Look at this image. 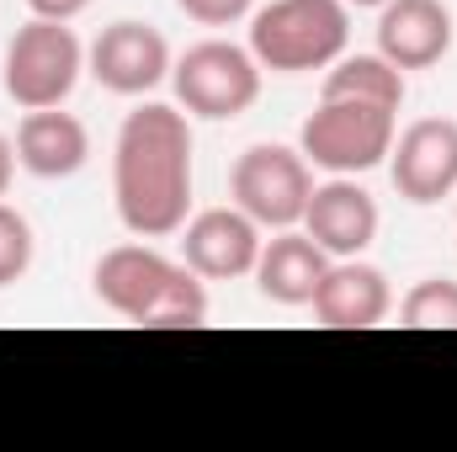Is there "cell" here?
Masks as SVG:
<instances>
[{
	"instance_id": "cell-1",
	"label": "cell",
	"mask_w": 457,
	"mask_h": 452,
	"mask_svg": "<svg viewBox=\"0 0 457 452\" xmlns=\"http://www.w3.org/2000/svg\"><path fill=\"white\" fill-rule=\"evenodd\" d=\"M117 219L138 239H170L192 213V128L181 107L144 102L122 117L112 149Z\"/></svg>"
},
{
	"instance_id": "cell-2",
	"label": "cell",
	"mask_w": 457,
	"mask_h": 452,
	"mask_svg": "<svg viewBox=\"0 0 457 452\" xmlns=\"http://www.w3.org/2000/svg\"><path fill=\"white\" fill-rule=\"evenodd\" d=\"M96 298L144 331H197L208 320V288L187 261L160 255L154 245H112L91 272Z\"/></svg>"
},
{
	"instance_id": "cell-3",
	"label": "cell",
	"mask_w": 457,
	"mask_h": 452,
	"mask_svg": "<svg viewBox=\"0 0 457 452\" xmlns=\"http://www.w3.org/2000/svg\"><path fill=\"white\" fill-rule=\"evenodd\" d=\"M351 38L345 0H271L250 16V54L271 75L330 70Z\"/></svg>"
},
{
	"instance_id": "cell-4",
	"label": "cell",
	"mask_w": 457,
	"mask_h": 452,
	"mask_svg": "<svg viewBox=\"0 0 457 452\" xmlns=\"http://www.w3.org/2000/svg\"><path fill=\"white\" fill-rule=\"evenodd\" d=\"M298 149L309 165H320L330 176H361V171L383 165L394 149V107L320 96V107L298 128Z\"/></svg>"
},
{
	"instance_id": "cell-5",
	"label": "cell",
	"mask_w": 457,
	"mask_h": 452,
	"mask_svg": "<svg viewBox=\"0 0 457 452\" xmlns=\"http://www.w3.org/2000/svg\"><path fill=\"white\" fill-rule=\"evenodd\" d=\"M86 70V48L70 32V21H48L32 16L27 27H16V38L5 43V91L16 107L37 113V107H64V96L75 91Z\"/></svg>"
},
{
	"instance_id": "cell-6",
	"label": "cell",
	"mask_w": 457,
	"mask_h": 452,
	"mask_svg": "<svg viewBox=\"0 0 457 452\" xmlns=\"http://www.w3.org/2000/svg\"><path fill=\"white\" fill-rule=\"evenodd\" d=\"M170 86H176V102L187 107V117H208V122H224L255 107L261 96V64L250 48L224 43V38H208V43H192L176 64H170Z\"/></svg>"
},
{
	"instance_id": "cell-7",
	"label": "cell",
	"mask_w": 457,
	"mask_h": 452,
	"mask_svg": "<svg viewBox=\"0 0 457 452\" xmlns=\"http://www.w3.org/2000/svg\"><path fill=\"white\" fill-rule=\"evenodd\" d=\"M228 197L261 229H298L314 197V171L303 149L287 144H250L228 171Z\"/></svg>"
},
{
	"instance_id": "cell-8",
	"label": "cell",
	"mask_w": 457,
	"mask_h": 452,
	"mask_svg": "<svg viewBox=\"0 0 457 452\" xmlns=\"http://www.w3.org/2000/svg\"><path fill=\"white\" fill-rule=\"evenodd\" d=\"M394 192L415 208H431L457 192V122L453 117H420L404 133H394L388 149Z\"/></svg>"
},
{
	"instance_id": "cell-9",
	"label": "cell",
	"mask_w": 457,
	"mask_h": 452,
	"mask_svg": "<svg viewBox=\"0 0 457 452\" xmlns=\"http://www.w3.org/2000/svg\"><path fill=\"white\" fill-rule=\"evenodd\" d=\"M170 64H176L170 43L149 21H112V27H102V38L86 54V70L112 96H144V91H154L170 75Z\"/></svg>"
},
{
	"instance_id": "cell-10",
	"label": "cell",
	"mask_w": 457,
	"mask_h": 452,
	"mask_svg": "<svg viewBox=\"0 0 457 452\" xmlns=\"http://www.w3.org/2000/svg\"><path fill=\"white\" fill-rule=\"evenodd\" d=\"M261 255V224L239 208H208L192 224H181V261L203 282H234L250 277Z\"/></svg>"
},
{
	"instance_id": "cell-11",
	"label": "cell",
	"mask_w": 457,
	"mask_h": 452,
	"mask_svg": "<svg viewBox=\"0 0 457 452\" xmlns=\"http://www.w3.org/2000/svg\"><path fill=\"white\" fill-rule=\"evenodd\" d=\"M453 48V11L442 0H383L378 54L399 70H431Z\"/></svg>"
},
{
	"instance_id": "cell-12",
	"label": "cell",
	"mask_w": 457,
	"mask_h": 452,
	"mask_svg": "<svg viewBox=\"0 0 457 452\" xmlns=\"http://www.w3.org/2000/svg\"><path fill=\"white\" fill-rule=\"evenodd\" d=\"M325 272H330V255L314 245L309 229H277V239H261V255H255L250 277H255L266 304L303 309V304H314Z\"/></svg>"
},
{
	"instance_id": "cell-13",
	"label": "cell",
	"mask_w": 457,
	"mask_h": 452,
	"mask_svg": "<svg viewBox=\"0 0 457 452\" xmlns=\"http://www.w3.org/2000/svg\"><path fill=\"white\" fill-rule=\"evenodd\" d=\"M309 309L325 331H372L388 320L394 293H388V277L378 266H367L361 255H345V261H330Z\"/></svg>"
},
{
	"instance_id": "cell-14",
	"label": "cell",
	"mask_w": 457,
	"mask_h": 452,
	"mask_svg": "<svg viewBox=\"0 0 457 452\" xmlns=\"http://www.w3.org/2000/svg\"><path fill=\"white\" fill-rule=\"evenodd\" d=\"M303 229L314 234V245H320L330 261L361 255V250L378 239V203H372V192H361L351 176H336V181L314 187V197H309V208H303Z\"/></svg>"
},
{
	"instance_id": "cell-15",
	"label": "cell",
	"mask_w": 457,
	"mask_h": 452,
	"mask_svg": "<svg viewBox=\"0 0 457 452\" xmlns=\"http://www.w3.org/2000/svg\"><path fill=\"white\" fill-rule=\"evenodd\" d=\"M91 160V133L75 113L59 107H37L21 117L16 128V165L37 181H64Z\"/></svg>"
},
{
	"instance_id": "cell-16",
	"label": "cell",
	"mask_w": 457,
	"mask_h": 452,
	"mask_svg": "<svg viewBox=\"0 0 457 452\" xmlns=\"http://www.w3.org/2000/svg\"><path fill=\"white\" fill-rule=\"evenodd\" d=\"M325 96H351V102H378L394 107L404 102V70L388 64L383 54H341L325 70Z\"/></svg>"
},
{
	"instance_id": "cell-17",
	"label": "cell",
	"mask_w": 457,
	"mask_h": 452,
	"mask_svg": "<svg viewBox=\"0 0 457 452\" xmlns=\"http://www.w3.org/2000/svg\"><path fill=\"white\" fill-rule=\"evenodd\" d=\"M399 320L410 331H457V282L447 277H426L404 293Z\"/></svg>"
},
{
	"instance_id": "cell-18",
	"label": "cell",
	"mask_w": 457,
	"mask_h": 452,
	"mask_svg": "<svg viewBox=\"0 0 457 452\" xmlns=\"http://www.w3.org/2000/svg\"><path fill=\"white\" fill-rule=\"evenodd\" d=\"M27 266H32V224L16 208L0 203V288L21 282Z\"/></svg>"
},
{
	"instance_id": "cell-19",
	"label": "cell",
	"mask_w": 457,
	"mask_h": 452,
	"mask_svg": "<svg viewBox=\"0 0 457 452\" xmlns=\"http://www.w3.org/2000/svg\"><path fill=\"white\" fill-rule=\"evenodd\" d=\"M197 27H234V21H245L250 16V5L255 0H176Z\"/></svg>"
},
{
	"instance_id": "cell-20",
	"label": "cell",
	"mask_w": 457,
	"mask_h": 452,
	"mask_svg": "<svg viewBox=\"0 0 457 452\" xmlns=\"http://www.w3.org/2000/svg\"><path fill=\"white\" fill-rule=\"evenodd\" d=\"M86 5H91V0H27V11H32V16H48V21H75Z\"/></svg>"
},
{
	"instance_id": "cell-21",
	"label": "cell",
	"mask_w": 457,
	"mask_h": 452,
	"mask_svg": "<svg viewBox=\"0 0 457 452\" xmlns=\"http://www.w3.org/2000/svg\"><path fill=\"white\" fill-rule=\"evenodd\" d=\"M11 176H16V144L0 133V197H5V187H11Z\"/></svg>"
},
{
	"instance_id": "cell-22",
	"label": "cell",
	"mask_w": 457,
	"mask_h": 452,
	"mask_svg": "<svg viewBox=\"0 0 457 452\" xmlns=\"http://www.w3.org/2000/svg\"><path fill=\"white\" fill-rule=\"evenodd\" d=\"M345 5H367V11H378V5H383V0H345Z\"/></svg>"
}]
</instances>
